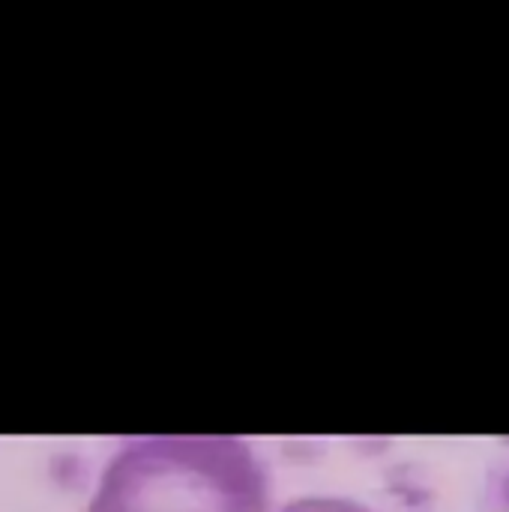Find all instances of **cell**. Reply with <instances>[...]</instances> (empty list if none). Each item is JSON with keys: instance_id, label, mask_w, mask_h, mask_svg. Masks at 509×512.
<instances>
[{"instance_id": "1", "label": "cell", "mask_w": 509, "mask_h": 512, "mask_svg": "<svg viewBox=\"0 0 509 512\" xmlns=\"http://www.w3.org/2000/svg\"><path fill=\"white\" fill-rule=\"evenodd\" d=\"M273 480L234 435L126 441L105 465L87 512H270Z\"/></svg>"}, {"instance_id": "2", "label": "cell", "mask_w": 509, "mask_h": 512, "mask_svg": "<svg viewBox=\"0 0 509 512\" xmlns=\"http://www.w3.org/2000/svg\"><path fill=\"white\" fill-rule=\"evenodd\" d=\"M276 512H378L354 498H339V495H306L297 501H288Z\"/></svg>"}]
</instances>
